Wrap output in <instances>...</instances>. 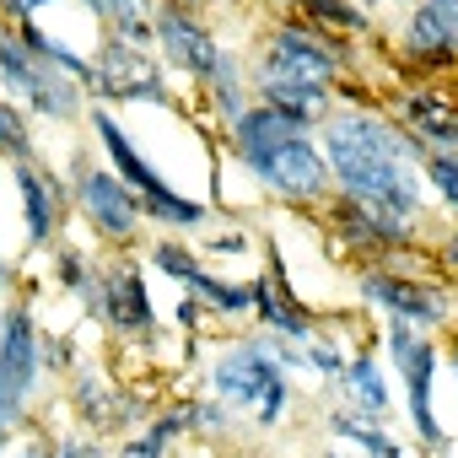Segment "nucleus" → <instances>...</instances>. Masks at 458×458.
I'll return each instance as SVG.
<instances>
[{
    "instance_id": "obj_20",
    "label": "nucleus",
    "mask_w": 458,
    "mask_h": 458,
    "mask_svg": "<svg viewBox=\"0 0 458 458\" xmlns=\"http://www.w3.org/2000/svg\"><path fill=\"white\" fill-rule=\"evenodd\" d=\"M44 71H49V60L28 55V44L17 38V28L0 22V87H6L12 98H22V103H33L38 87H44Z\"/></svg>"
},
{
    "instance_id": "obj_31",
    "label": "nucleus",
    "mask_w": 458,
    "mask_h": 458,
    "mask_svg": "<svg viewBox=\"0 0 458 458\" xmlns=\"http://www.w3.org/2000/svg\"><path fill=\"white\" fill-rule=\"evenodd\" d=\"M205 249H210V254H249V238H243V233H216Z\"/></svg>"
},
{
    "instance_id": "obj_10",
    "label": "nucleus",
    "mask_w": 458,
    "mask_h": 458,
    "mask_svg": "<svg viewBox=\"0 0 458 458\" xmlns=\"http://www.w3.org/2000/svg\"><path fill=\"white\" fill-rule=\"evenodd\" d=\"M87 92H98L103 103H173L167 71L151 60V49H135L124 38H103V49L92 55Z\"/></svg>"
},
{
    "instance_id": "obj_33",
    "label": "nucleus",
    "mask_w": 458,
    "mask_h": 458,
    "mask_svg": "<svg viewBox=\"0 0 458 458\" xmlns=\"http://www.w3.org/2000/svg\"><path fill=\"white\" fill-rule=\"evenodd\" d=\"M49 453H55V447H44V442H22L12 458H49Z\"/></svg>"
},
{
    "instance_id": "obj_28",
    "label": "nucleus",
    "mask_w": 458,
    "mask_h": 458,
    "mask_svg": "<svg viewBox=\"0 0 458 458\" xmlns=\"http://www.w3.org/2000/svg\"><path fill=\"white\" fill-rule=\"evenodd\" d=\"M420 173H426L431 194L458 216V151H426L420 157Z\"/></svg>"
},
{
    "instance_id": "obj_22",
    "label": "nucleus",
    "mask_w": 458,
    "mask_h": 458,
    "mask_svg": "<svg viewBox=\"0 0 458 458\" xmlns=\"http://www.w3.org/2000/svg\"><path fill=\"white\" fill-rule=\"evenodd\" d=\"M199 308H210V313H221V318H238V313H254V286H238V281H221V276H210L205 265L194 270V281L183 286Z\"/></svg>"
},
{
    "instance_id": "obj_15",
    "label": "nucleus",
    "mask_w": 458,
    "mask_h": 458,
    "mask_svg": "<svg viewBox=\"0 0 458 458\" xmlns=\"http://www.w3.org/2000/svg\"><path fill=\"white\" fill-rule=\"evenodd\" d=\"M17 194H22V226H28V243H33V249L55 243V233H60V210H65L71 189H65L55 173H44L38 162H17Z\"/></svg>"
},
{
    "instance_id": "obj_24",
    "label": "nucleus",
    "mask_w": 458,
    "mask_h": 458,
    "mask_svg": "<svg viewBox=\"0 0 458 458\" xmlns=\"http://www.w3.org/2000/svg\"><path fill=\"white\" fill-rule=\"evenodd\" d=\"M60 281H65V292L87 308V313H98V292H103V270H92V259L81 254V249H60Z\"/></svg>"
},
{
    "instance_id": "obj_1",
    "label": "nucleus",
    "mask_w": 458,
    "mask_h": 458,
    "mask_svg": "<svg viewBox=\"0 0 458 458\" xmlns=\"http://www.w3.org/2000/svg\"><path fill=\"white\" fill-rule=\"evenodd\" d=\"M318 146L324 162L335 173V189L372 205L377 216L420 233L426 221V173L420 157L426 146L415 135H404V124L383 108H335L318 124Z\"/></svg>"
},
{
    "instance_id": "obj_30",
    "label": "nucleus",
    "mask_w": 458,
    "mask_h": 458,
    "mask_svg": "<svg viewBox=\"0 0 458 458\" xmlns=\"http://www.w3.org/2000/svg\"><path fill=\"white\" fill-rule=\"evenodd\" d=\"M49 458H98V437H65V442H55Z\"/></svg>"
},
{
    "instance_id": "obj_8",
    "label": "nucleus",
    "mask_w": 458,
    "mask_h": 458,
    "mask_svg": "<svg viewBox=\"0 0 458 458\" xmlns=\"http://www.w3.org/2000/svg\"><path fill=\"white\" fill-rule=\"evenodd\" d=\"M383 351H388V361L399 367V383H404V415H410L415 437H420L426 447H442L447 431H442V420H437V410H431V383H437V361H442V351L431 345L426 329H415V324H404V318H388V324H383Z\"/></svg>"
},
{
    "instance_id": "obj_7",
    "label": "nucleus",
    "mask_w": 458,
    "mask_h": 458,
    "mask_svg": "<svg viewBox=\"0 0 458 458\" xmlns=\"http://www.w3.org/2000/svg\"><path fill=\"white\" fill-rule=\"evenodd\" d=\"M356 297L367 308H377L383 318H404L415 329H442L453 313H458V297L442 286V281H426V276H404L394 265H361L356 270Z\"/></svg>"
},
{
    "instance_id": "obj_16",
    "label": "nucleus",
    "mask_w": 458,
    "mask_h": 458,
    "mask_svg": "<svg viewBox=\"0 0 458 458\" xmlns=\"http://www.w3.org/2000/svg\"><path fill=\"white\" fill-rule=\"evenodd\" d=\"M335 92L340 87H324V81H254V103H270L313 130L335 114Z\"/></svg>"
},
{
    "instance_id": "obj_6",
    "label": "nucleus",
    "mask_w": 458,
    "mask_h": 458,
    "mask_svg": "<svg viewBox=\"0 0 458 458\" xmlns=\"http://www.w3.org/2000/svg\"><path fill=\"white\" fill-rule=\"evenodd\" d=\"M44 372L49 367H44V335L33 324V308L12 302L0 313V431H22Z\"/></svg>"
},
{
    "instance_id": "obj_18",
    "label": "nucleus",
    "mask_w": 458,
    "mask_h": 458,
    "mask_svg": "<svg viewBox=\"0 0 458 458\" xmlns=\"http://www.w3.org/2000/svg\"><path fill=\"white\" fill-rule=\"evenodd\" d=\"M340 388H345L351 410H361V415H372V420L388 426V415H394V388H388V377H383V367H377L372 351H356V356L345 361Z\"/></svg>"
},
{
    "instance_id": "obj_11",
    "label": "nucleus",
    "mask_w": 458,
    "mask_h": 458,
    "mask_svg": "<svg viewBox=\"0 0 458 458\" xmlns=\"http://www.w3.org/2000/svg\"><path fill=\"white\" fill-rule=\"evenodd\" d=\"M157 55L173 65V71H183L194 87H205L210 76H216V65H221V44H216V33L199 22V12H178V6H157Z\"/></svg>"
},
{
    "instance_id": "obj_25",
    "label": "nucleus",
    "mask_w": 458,
    "mask_h": 458,
    "mask_svg": "<svg viewBox=\"0 0 458 458\" xmlns=\"http://www.w3.org/2000/svg\"><path fill=\"white\" fill-rule=\"evenodd\" d=\"M183 410V426L189 431H199V437H226L238 420H233V404L226 399H216V394H199V399H189V404H178Z\"/></svg>"
},
{
    "instance_id": "obj_14",
    "label": "nucleus",
    "mask_w": 458,
    "mask_h": 458,
    "mask_svg": "<svg viewBox=\"0 0 458 458\" xmlns=\"http://www.w3.org/2000/svg\"><path fill=\"white\" fill-rule=\"evenodd\" d=\"M399 55L420 71L431 65H458V22L437 6V0H420L410 6L404 28H399Z\"/></svg>"
},
{
    "instance_id": "obj_26",
    "label": "nucleus",
    "mask_w": 458,
    "mask_h": 458,
    "mask_svg": "<svg viewBox=\"0 0 458 458\" xmlns=\"http://www.w3.org/2000/svg\"><path fill=\"white\" fill-rule=\"evenodd\" d=\"M0 157L12 162H33V130H28V108L0 98Z\"/></svg>"
},
{
    "instance_id": "obj_3",
    "label": "nucleus",
    "mask_w": 458,
    "mask_h": 458,
    "mask_svg": "<svg viewBox=\"0 0 458 458\" xmlns=\"http://www.w3.org/2000/svg\"><path fill=\"white\" fill-rule=\"evenodd\" d=\"M210 394L226 399L243 420H254L259 431H276L292 415V377L270 356L265 335H243V340L216 351V361H210Z\"/></svg>"
},
{
    "instance_id": "obj_37",
    "label": "nucleus",
    "mask_w": 458,
    "mask_h": 458,
    "mask_svg": "<svg viewBox=\"0 0 458 458\" xmlns=\"http://www.w3.org/2000/svg\"><path fill=\"white\" fill-rule=\"evenodd\" d=\"M0 286H6V259H0Z\"/></svg>"
},
{
    "instance_id": "obj_19",
    "label": "nucleus",
    "mask_w": 458,
    "mask_h": 458,
    "mask_svg": "<svg viewBox=\"0 0 458 458\" xmlns=\"http://www.w3.org/2000/svg\"><path fill=\"white\" fill-rule=\"evenodd\" d=\"M87 12L108 22V38L157 49V0H87Z\"/></svg>"
},
{
    "instance_id": "obj_32",
    "label": "nucleus",
    "mask_w": 458,
    "mask_h": 458,
    "mask_svg": "<svg viewBox=\"0 0 458 458\" xmlns=\"http://www.w3.org/2000/svg\"><path fill=\"white\" fill-rule=\"evenodd\" d=\"M442 265H447V270L458 276V226H453V233L442 238Z\"/></svg>"
},
{
    "instance_id": "obj_29",
    "label": "nucleus",
    "mask_w": 458,
    "mask_h": 458,
    "mask_svg": "<svg viewBox=\"0 0 458 458\" xmlns=\"http://www.w3.org/2000/svg\"><path fill=\"white\" fill-rule=\"evenodd\" d=\"M302 356H308V367H313L318 377H340V372H345V361H351V356L340 351V340H329L324 329H318V335L302 345Z\"/></svg>"
},
{
    "instance_id": "obj_35",
    "label": "nucleus",
    "mask_w": 458,
    "mask_h": 458,
    "mask_svg": "<svg viewBox=\"0 0 458 458\" xmlns=\"http://www.w3.org/2000/svg\"><path fill=\"white\" fill-rule=\"evenodd\" d=\"M437 6H442V12H447L453 22H458V0H437Z\"/></svg>"
},
{
    "instance_id": "obj_34",
    "label": "nucleus",
    "mask_w": 458,
    "mask_h": 458,
    "mask_svg": "<svg viewBox=\"0 0 458 458\" xmlns=\"http://www.w3.org/2000/svg\"><path fill=\"white\" fill-rule=\"evenodd\" d=\"M447 361H453V377H458V335H453V345H447Z\"/></svg>"
},
{
    "instance_id": "obj_17",
    "label": "nucleus",
    "mask_w": 458,
    "mask_h": 458,
    "mask_svg": "<svg viewBox=\"0 0 458 458\" xmlns=\"http://www.w3.org/2000/svg\"><path fill=\"white\" fill-rule=\"evenodd\" d=\"M205 103H210V114H216L221 130H233V124L254 108V71H249L238 55H221L216 76L205 81Z\"/></svg>"
},
{
    "instance_id": "obj_40",
    "label": "nucleus",
    "mask_w": 458,
    "mask_h": 458,
    "mask_svg": "<svg viewBox=\"0 0 458 458\" xmlns=\"http://www.w3.org/2000/svg\"><path fill=\"white\" fill-rule=\"evenodd\" d=\"M6 437H12V431H0V447H6Z\"/></svg>"
},
{
    "instance_id": "obj_13",
    "label": "nucleus",
    "mask_w": 458,
    "mask_h": 458,
    "mask_svg": "<svg viewBox=\"0 0 458 458\" xmlns=\"http://www.w3.org/2000/svg\"><path fill=\"white\" fill-rule=\"evenodd\" d=\"M394 119L426 151H458V98H447L437 87H404L394 98Z\"/></svg>"
},
{
    "instance_id": "obj_21",
    "label": "nucleus",
    "mask_w": 458,
    "mask_h": 458,
    "mask_svg": "<svg viewBox=\"0 0 458 458\" xmlns=\"http://www.w3.org/2000/svg\"><path fill=\"white\" fill-rule=\"evenodd\" d=\"M292 6L302 22H313L335 38H367L372 33V12L356 6V0H292Z\"/></svg>"
},
{
    "instance_id": "obj_5",
    "label": "nucleus",
    "mask_w": 458,
    "mask_h": 458,
    "mask_svg": "<svg viewBox=\"0 0 458 458\" xmlns=\"http://www.w3.org/2000/svg\"><path fill=\"white\" fill-rule=\"evenodd\" d=\"M92 130H98V140H103V151H108V167L140 194V205H146L151 221H162L167 233H189V226H205V221H210V205L178 194V189L151 167V157L124 135V124H119L108 108H92Z\"/></svg>"
},
{
    "instance_id": "obj_2",
    "label": "nucleus",
    "mask_w": 458,
    "mask_h": 458,
    "mask_svg": "<svg viewBox=\"0 0 458 458\" xmlns=\"http://www.w3.org/2000/svg\"><path fill=\"white\" fill-rule=\"evenodd\" d=\"M226 146L243 162V173L270 189L276 199L286 205H329L335 194V173L324 162V146H318V130L270 108V103H254L233 130H226Z\"/></svg>"
},
{
    "instance_id": "obj_36",
    "label": "nucleus",
    "mask_w": 458,
    "mask_h": 458,
    "mask_svg": "<svg viewBox=\"0 0 458 458\" xmlns=\"http://www.w3.org/2000/svg\"><path fill=\"white\" fill-rule=\"evenodd\" d=\"M28 6H33V12H44V6H55V0H28Z\"/></svg>"
},
{
    "instance_id": "obj_12",
    "label": "nucleus",
    "mask_w": 458,
    "mask_h": 458,
    "mask_svg": "<svg viewBox=\"0 0 458 458\" xmlns=\"http://www.w3.org/2000/svg\"><path fill=\"white\" fill-rule=\"evenodd\" d=\"M98 318L124 335V340H146L157 329V308L146 292V276L130 259H108L103 265V292H98Z\"/></svg>"
},
{
    "instance_id": "obj_23",
    "label": "nucleus",
    "mask_w": 458,
    "mask_h": 458,
    "mask_svg": "<svg viewBox=\"0 0 458 458\" xmlns=\"http://www.w3.org/2000/svg\"><path fill=\"white\" fill-rule=\"evenodd\" d=\"M183 431H189V426H183V410H167V415H157L146 431L124 437L114 458H173V442H178Z\"/></svg>"
},
{
    "instance_id": "obj_27",
    "label": "nucleus",
    "mask_w": 458,
    "mask_h": 458,
    "mask_svg": "<svg viewBox=\"0 0 458 458\" xmlns=\"http://www.w3.org/2000/svg\"><path fill=\"white\" fill-rule=\"evenodd\" d=\"M146 259H151L173 286H189V281H194V270H199V254H194L189 243H178V238H157V243L146 249Z\"/></svg>"
},
{
    "instance_id": "obj_38",
    "label": "nucleus",
    "mask_w": 458,
    "mask_h": 458,
    "mask_svg": "<svg viewBox=\"0 0 458 458\" xmlns=\"http://www.w3.org/2000/svg\"><path fill=\"white\" fill-rule=\"evenodd\" d=\"M324 458H345V453H340V447H335V453H324Z\"/></svg>"
},
{
    "instance_id": "obj_4",
    "label": "nucleus",
    "mask_w": 458,
    "mask_h": 458,
    "mask_svg": "<svg viewBox=\"0 0 458 458\" xmlns=\"http://www.w3.org/2000/svg\"><path fill=\"white\" fill-rule=\"evenodd\" d=\"M356 55H351V38H335L302 17H281L265 44H259V60H254V81H324V87H340L351 76Z\"/></svg>"
},
{
    "instance_id": "obj_9",
    "label": "nucleus",
    "mask_w": 458,
    "mask_h": 458,
    "mask_svg": "<svg viewBox=\"0 0 458 458\" xmlns=\"http://www.w3.org/2000/svg\"><path fill=\"white\" fill-rule=\"evenodd\" d=\"M71 199H76V210L92 221L98 238H108V243H119V249L140 238V221H146L140 194H135L114 167L87 162V151H76V162H71Z\"/></svg>"
},
{
    "instance_id": "obj_39",
    "label": "nucleus",
    "mask_w": 458,
    "mask_h": 458,
    "mask_svg": "<svg viewBox=\"0 0 458 458\" xmlns=\"http://www.w3.org/2000/svg\"><path fill=\"white\" fill-rule=\"evenodd\" d=\"M399 6H420V0H399Z\"/></svg>"
}]
</instances>
